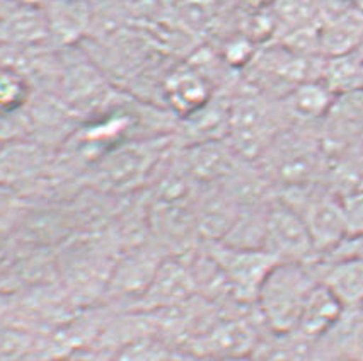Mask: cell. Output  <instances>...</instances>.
<instances>
[{
    "label": "cell",
    "instance_id": "obj_17",
    "mask_svg": "<svg viewBox=\"0 0 363 361\" xmlns=\"http://www.w3.org/2000/svg\"><path fill=\"white\" fill-rule=\"evenodd\" d=\"M343 312V305L336 300V297L328 288H324L319 283L312 292L306 309H303L301 322H298L295 333L309 339V341L320 338L336 326Z\"/></svg>",
    "mask_w": 363,
    "mask_h": 361
},
{
    "label": "cell",
    "instance_id": "obj_23",
    "mask_svg": "<svg viewBox=\"0 0 363 361\" xmlns=\"http://www.w3.org/2000/svg\"><path fill=\"white\" fill-rule=\"evenodd\" d=\"M323 258H353L363 263V234L346 237L335 251H331L329 254L323 256Z\"/></svg>",
    "mask_w": 363,
    "mask_h": 361
},
{
    "label": "cell",
    "instance_id": "obj_11",
    "mask_svg": "<svg viewBox=\"0 0 363 361\" xmlns=\"http://www.w3.org/2000/svg\"><path fill=\"white\" fill-rule=\"evenodd\" d=\"M191 346L196 350V355L203 358L222 356V358L238 360L256 348V331L242 319L217 321L196 334Z\"/></svg>",
    "mask_w": 363,
    "mask_h": 361
},
{
    "label": "cell",
    "instance_id": "obj_25",
    "mask_svg": "<svg viewBox=\"0 0 363 361\" xmlns=\"http://www.w3.org/2000/svg\"><path fill=\"white\" fill-rule=\"evenodd\" d=\"M350 4L363 16V0H350Z\"/></svg>",
    "mask_w": 363,
    "mask_h": 361
},
{
    "label": "cell",
    "instance_id": "obj_10",
    "mask_svg": "<svg viewBox=\"0 0 363 361\" xmlns=\"http://www.w3.org/2000/svg\"><path fill=\"white\" fill-rule=\"evenodd\" d=\"M50 169V150L41 142L19 140L0 147V183L11 184L24 191Z\"/></svg>",
    "mask_w": 363,
    "mask_h": 361
},
{
    "label": "cell",
    "instance_id": "obj_5",
    "mask_svg": "<svg viewBox=\"0 0 363 361\" xmlns=\"http://www.w3.org/2000/svg\"><path fill=\"white\" fill-rule=\"evenodd\" d=\"M201 246L222 271L232 298L239 305H255L266 276L280 263L264 249H240L223 242H203Z\"/></svg>",
    "mask_w": 363,
    "mask_h": 361
},
{
    "label": "cell",
    "instance_id": "obj_24",
    "mask_svg": "<svg viewBox=\"0 0 363 361\" xmlns=\"http://www.w3.org/2000/svg\"><path fill=\"white\" fill-rule=\"evenodd\" d=\"M18 6H24V7H33V9H45L52 0H12Z\"/></svg>",
    "mask_w": 363,
    "mask_h": 361
},
{
    "label": "cell",
    "instance_id": "obj_8",
    "mask_svg": "<svg viewBox=\"0 0 363 361\" xmlns=\"http://www.w3.org/2000/svg\"><path fill=\"white\" fill-rule=\"evenodd\" d=\"M198 295L196 283L186 258L167 256L155 271L149 288L132 310L145 314L179 307Z\"/></svg>",
    "mask_w": 363,
    "mask_h": 361
},
{
    "label": "cell",
    "instance_id": "obj_1",
    "mask_svg": "<svg viewBox=\"0 0 363 361\" xmlns=\"http://www.w3.org/2000/svg\"><path fill=\"white\" fill-rule=\"evenodd\" d=\"M318 285L312 263H278L266 276L255 302L263 324L275 336L295 333Z\"/></svg>",
    "mask_w": 363,
    "mask_h": 361
},
{
    "label": "cell",
    "instance_id": "obj_14",
    "mask_svg": "<svg viewBox=\"0 0 363 361\" xmlns=\"http://www.w3.org/2000/svg\"><path fill=\"white\" fill-rule=\"evenodd\" d=\"M164 96L177 115L186 118L203 108L212 96V87L200 70L177 69L164 82Z\"/></svg>",
    "mask_w": 363,
    "mask_h": 361
},
{
    "label": "cell",
    "instance_id": "obj_6",
    "mask_svg": "<svg viewBox=\"0 0 363 361\" xmlns=\"http://www.w3.org/2000/svg\"><path fill=\"white\" fill-rule=\"evenodd\" d=\"M166 258L164 251L152 239L123 249L113 268L104 298L113 304H126L132 310Z\"/></svg>",
    "mask_w": 363,
    "mask_h": 361
},
{
    "label": "cell",
    "instance_id": "obj_15",
    "mask_svg": "<svg viewBox=\"0 0 363 361\" xmlns=\"http://www.w3.org/2000/svg\"><path fill=\"white\" fill-rule=\"evenodd\" d=\"M335 98L336 96L320 81H307L286 92L281 101V109L285 118L311 123L328 116Z\"/></svg>",
    "mask_w": 363,
    "mask_h": 361
},
{
    "label": "cell",
    "instance_id": "obj_21",
    "mask_svg": "<svg viewBox=\"0 0 363 361\" xmlns=\"http://www.w3.org/2000/svg\"><path fill=\"white\" fill-rule=\"evenodd\" d=\"M281 343L272 348L266 361H307V344L309 339L302 338L297 333L280 336Z\"/></svg>",
    "mask_w": 363,
    "mask_h": 361
},
{
    "label": "cell",
    "instance_id": "obj_2",
    "mask_svg": "<svg viewBox=\"0 0 363 361\" xmlns=\"http://www.w3.org/2000/svg\"><path fill=\"white\" fill-rule=\"evenodd\" d=\"M171 138L149 137L125 140L87 167L89 186L98 193L118 195L138 190L154 174L160 159L166 155Z\"/></svg>",
    "mask_w": 363,
    "mask_h": 361
},
{
    "label": "cell",
    "instance_id": "obj_26",
    "mask_svg": "<svg viewBox=\"0 0 363 361\" xmlns=\"http://www.w3.org/2000/svg\"><path fill=\"white\" fill-rule=\"evenodd\" d=\"M252 2H261V0H252Z\"/></svg>",
    "mask_w": 363,
    "mask_h": 361
},
{
    "label": "cell",
    "instance_id": "obj_18",
    "mask_svg": "<svg viewBox=\"0 0 363 361\" xmlns=\"http://www.w3.org/2000/svg\"><path fill=\"white\" fill-rule=\"evenodd\" d=\"M319 81L335 96L363 91V53L324 58Z\"/></svg>",
    "mask_w": 363,
    "mask_h": 361
},
{
    "label": "cell",
    "instance_id": "obj_7",
    "mask_svg": "<svg viewBox=\"0 0 363 361\" xmlns=\"http://www.w3.org/2000/svg\"><path fill=\"white\" fill-rule=\"evenodd\" d=\"M264 251L275 256L280 263L318 261L314 242L302 217L277 196L269 201L266 215Z\"/></svg>",
    "mask_w": 363,
    "mask_h": 361
},
{
    "label": "cell",
    "instance_id": "obj_9",
    "mask_svg": "<svg viewBox=\"0 0 363 361\" xmlns=\"http://www.w3.org/2000/svg\"><path fill=\"white\" fill-rule=\"evenodd\" d=\"M318 35L319 53L323 58L360 52L363 16L350 4V0H328Z\"/></svg>",
    "mask_w": 363,
    "mask_h": 361
},
{
    "label": "cell",
    "instance_id": "obj_20",
    "mask_svg": "<svg viewBox=\"0 0 363 361\" xmlns=\"http://www.w3.org/2000/svg\"><path fill=\"white\" fill-rule=\"evenodd\" d=\"M33 135H35V121L29 104L24 108L0 109V145L29 140Z\"/></svg>",
    "mask_w": 363,
    "mask_h": 361
},
{
    "label": "cell",
    "instance_id": "obj_19",
    "mask_svg": "<svg viewBox=\"0 0 363 361\" xmlns=\"http://www.w3.org/2000/svg\"><path fill=\"white\" fill-rule=\"evenodd\" d=\"M31 208L28 195L19 188L0 183V234H12L19 229Z\"/></svg>",
    "mask_w": 363,
    "mask_h": 361
},
{
    "label": "cell",
    "instance_id": "obj_4",
    "mask_svg": "<svg viewBox=\"0 0 363 361\" xmlns=\"http://www.w3.org/2000/svg\"><path fill=\"white\" fill-rule=\"evenodd\" d=\"M278 200L294 208L307 225L318 259L335 251L348 237L341 198L326 184H301L280 188Z\"/></svg>",
    "mask_w": 363,
    "mask_h": 361
},
{
    "label": "cell",
    "instance_id": "obj_16",
    "mask_svg": "<svg viewBox=\"0 0 363 361\" xmlns=\"http://www.w3.org/2000/svg\"><path fill=\"white\" fill-rule=\"evenodd\" d=\"M328 0H272L268 14L280 40L302 29L319 28Z\"/></svg>",
    "mask_w": 363,
    "mask_h": 361
},
{
    "label": "cell",
    "instance_id": "obj_12",
    "mask_svg": "<svg viewBox=\"0 0 363 361\" xmlns=\"http://www.w3.org/2000/svg\"><path fill=\"white\" fill-rule=\"evenodd\" d=\"M43 11L55 48H70L91 35V0H52Z\"/></svg>",
    "mask_w": 363,
    "mask_h": 361
},
{
    "label": "cell",
    "instance_id": "obj_3",
    "mask_svg": "<svg viewBox=\"0 0 363 361\" xmlns=\"http://www.w3.org/2000/svg\"><path fill=\"white\" fill-rule=\"evenodd\" d=\"M284 109H277L263 94H242L229 104L227 142L244 162L256 164L281 133Z\"/></svg>",
    "mask_w": 363,
    "mask_h": 361
},
{
    "label": "cell",
    "instance_id": "obj_27",
    "mask_svg": "<svg viewBox=\"0 0 363 361\" xmlns=\"http://www.w3.org/2000/svg\"><path fill=\"white\" fill-rule=\"evenodd\" d=\"M0 147H2V145H0Z\"/></svg>",
    "mask_w": 363,
    "mask_h": 361
},
{
    "label": "cell",
    "instance_id": "obj_13",
    "mask_svg": "<svg viewBox=\"0 0 363 361\" xmlns=\"http://www.w3.org/2000/svg\"><path fill=\"white\" fill-rule=\"evenodd\" d=\"M314 264L319 283L346 309L363 305V263L353 258H323Z\"/></svg>",
    "mask_w": 363,
    "mask_h": 361
},
{
    "label": "cell",
    "instance_id": "obj_22",
    "mask_svg": "<svg viewBox=\"0 0 363 361\" xmlns=\"http://www.w3.org/2000/svg\"><path fill=\"white\" fill-rule=\"evenodd\" d=\"M348 237L363 234V190L340 196Z\"/></svg>",
    "mask_w": 363,
    "mask_h": 361
}]
</instances>
